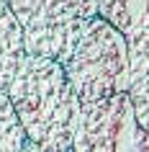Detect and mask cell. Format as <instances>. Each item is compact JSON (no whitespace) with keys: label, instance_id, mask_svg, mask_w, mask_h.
Instances as JSON below:
<instances>
[{"label":"cell","instance_id":"cell-1","mask_svg":"<svg viewBox=\"0 0 149 152\" xmlns=\"http://www.w3.org/2000/svg\"><path fill=\"white\" fill-rule=\"evenodd\" d=\"M5 93L31 144L54 152L70 150L77 98L59 62L23 54Z\"/></svg>","mask_w":149,"mask_h":152},{"label":"cell","instance_id":"cell-2","mask_svg":"<svg viewBox=\"0 0 149 152\" xmlns=\"http://www.w3.org/2000/svg\"><path fill=\"white\" fill-rule=\"evenodd\" d=\"M62 67L77 103H93L116 93H126L129 88L126 34L100 16L90 18Z\"/></svg>","mask_w":149,"mask_h":152},{"label":"cell","instance_id":"cell-3","mask_svg":"<svg viewBox=\"0 0 149 152\" xmlns=\"http://www.w3.org/2000/svg\"><path fill=\"white\" fill-rule=\"evenodd\" d=\"M136 119L129 93H116L103 101L77 103L75 129H72V152H116L124 129Z\"/></svg>","mask_w":149,"mask_h":152},{"label":"cell","instance_id":"cell-4","mask_svg":"<svg viewBox=\"0 0 149 152\" xmlns=\"http://www.w3.org/2000/svg\"><path fill=\"white\" fill-rule=\"evenodd\" d=\"M129 47V101L139 126L149 134V10L139 16L126 31Z\"/></svg>","mask_w":149,"mask_h":152},{"label":"cell","instance_id":"cell-5","mask_svg":"<svg viewBox=\"0 0 149 152\" xmlns=\"http://www.w3.org/2000/svg\"><path fill=\"white\" fill-rule=\"evenodd\" d=\"M21 28L90 21L98 16V0H8Z\"/></svg>","mask_w":149,"mask_h":152},{"label":"cell","instance_id":"cell-6","mask_svg":"<svg viewBox=\"0 0 149 152\" xmlns=\"http://www.w3.org/2000/svg\"><path fill=\"white\" fill-rule=\"evenodd\" d=\"M87 21L75 23H59V26H39V28H23V49L26 54H39L47 59L64 64L67 57L77 44L80 34Z\"/></svg>","mask_w":149,"mask_h":152},{"label":"cell","instance_id":"cell-7","mask_svg":"<svg viewBox=\"0 0 149 152\" xmlns=\"http://www.w3.org/2000/svg\"><path fill=\"white\" fill-rule=\"evenodd\" d=\"M23 28L5 0H0V90L8 88L23 59Z\"/></svg>","mask_w":149,"mask_h":152},{"label":"cell","instance_id":"cell-8","mask_svg":"<svg viewBox=\"0 0 149 152\" xmlns=\"http://www.w3.org/2000/svg\"><path fill=\"white\" fill-rule=\"evenodd\" d=\"M26 144H28V137L13 111V103L8 93L0 90V152H23Z\"/></svg>","mask_w":149,"mask_h":152},{"label":"cell","instance_id":"cell-9","mask_svg":"<svg viewBox=\"0 0 149 152\" xmlns=\"http://www.w3.org/2000/svg\"><path fill=\"white\" fill-rule=\"evenodd\" d=\"M149 10V0H98V16L113 23L118 31H129L131 23Z\"/></svg>","mask_w":149,"mask_h":152},{"label":"cell","instance_id":"cell-10","mask_svg":"<svg viewBox=\"0 0 149 152\" xmlns=\"http://www.w3.org/2000/svg\"><path fill=\"white\" fill-rule=\"evenodd\" d=\"M23 152H54V150H44V147H36V144L28 142V144L23 147ZM67 152H72V150H67Z\"/></svg>","mask_w":149,"mask_h":152},{"label":"cell","instance_id":"cell-11","mask_svg":"<svg viewBox=\"0 0 149 152\" xmlns=\"http://www.w3.org/2000/svg\"><path fill=\"white\" fill-rule=\"evenodd\" d=\"M5 3H8V0H5Z\"/></svg>","mask_w":149,"mask_h":152}]
</instances>
